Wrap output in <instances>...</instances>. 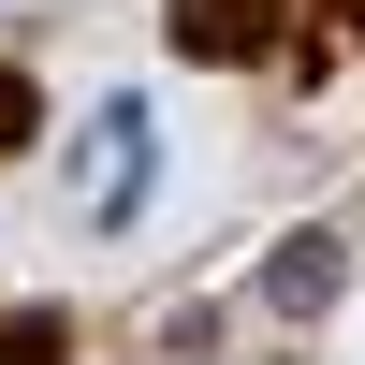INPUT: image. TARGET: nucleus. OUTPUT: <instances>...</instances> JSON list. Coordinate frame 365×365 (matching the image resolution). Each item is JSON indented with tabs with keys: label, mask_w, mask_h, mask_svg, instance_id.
I'll return each mask as SVG.
<instances>
[{
	"label": "nucleus",
	"mask_w": 365,
	"mask_h": 365,
	"mask_svg": "<svg viewBox=\"0 0 365 365\" xmlns=\"http://www.w3.org/2000/svg\"><path fill=\"white\" fill-rule=\"evenodd\" d=\"M73 161H88V234H146L161 103H146V88H103V103H88V132H73Z\"/></svg>",
	"instance_id": "1"
},
{
	"label": "nucleus",
	"mask_w": 365,
	"mask_h": 365,
	"mask_svg": "<svg viewBox=\"0 0 365 365\" xmlns=\"http://www.w3.org/2000/svg\"><path fill=\"white\" fill-rule=\"evenodd\" d=\"M249 292H263V322H278V336L336 322V292H351V234H336V220H292L278 249L249 263Z\"/></svg>",
	"instance_id": "2"
}]
</instances>
